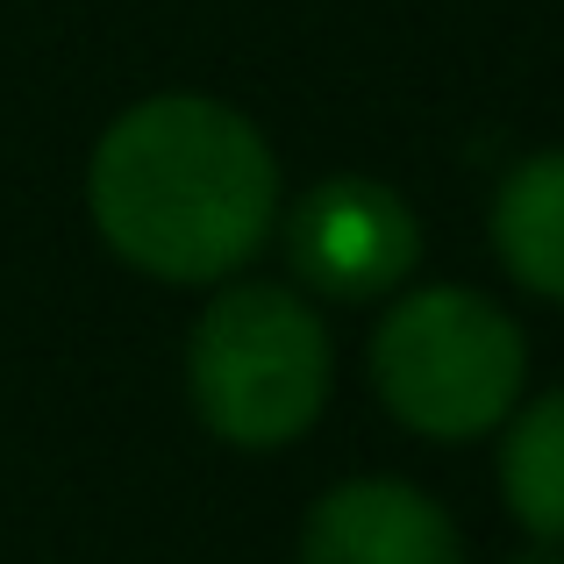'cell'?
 Instances as JSON below:
<instances>
[{
  "instance_id": "1",
  "label": "cell",
  "mask_w": 564,
  "mask_h": 564,
  "mask_svg": "<svg viewBox=\"0 0 564 564\" xmlns=\"http://www.w3.org/2000/svg\"><path fill=\"white\" fill-rule=\"evenodd\" d=\"M86 215L129 272L165 286H221L272 243L279 158L229 100L151 94L100 129Z\"/></svg>"
},
{
  "instance_id": "2",
  "label": "cell",
  "mask_w": 564,
  "mask_h": 564,
  "mask_svg": "<svg viewBox=\"0 0 564 564\" xmlns=\"http://www.w3.org/2000/svg\"><path fill=\"white\" fill-rule=\"evenodd\" d=\"M336 386V350L322 315L293 286L243 279L207 301L186 344L193 414L236 451H286L322 422Z\"/></svg>"
},
{
  "instance_id": "3",
  "label": "cell",
  "mask_w": 564,
  "mask_h": 564,
  "mask_svg": "<svg viewBox=\"0 0 564 564\" xmlns=\"http://www.w3.org/2000/svg\"><path fill=\"white\" fill-rule=\"evenodd\" d=\"M372 393L400 429L429 443H479L529 386L522 322L471 286H422L372 329Z\"/></svg>"
},
{
  "instance_id": "4",
  "label": "cell",
  "mask_w": 564,
  "mask_h": 564,
  "mask_svg": "<svg viewBox=\"0 0 564 564\" xmlns=\"http://www.w3.org/2000/svg\"><path fill=\"white\" fill-rule=\"evenodd\" d=\"M286 264L307 293L386 301L422 264V221L379 180H322L286 215Z\"/></svg>"
},
{
  "instance_id": "5",
  "label": "cell",
  "mask_w": 564,
  "mask_h": 564,
  "mask_svg": "<svg viewBox=\"0 0 564 564\" xmlns=\"http://www.w3.org/2000/svg\"><path fill=\"white\" fill-rule=\"evenodd\" d=\"M301 564H465L443 500L408 479H344L307 508Z\"/></svg>"
},
{
  "instance_id": "6",
  "label": "cell",
  "mask_w": 564,
  "mask_h": 564,
  "mask_svg": "<svg viewBox=\"0 0 564 564\" xmlns=\"http://www.w3.org/2000/svg\"><path fill=\"white\" fill-rule=\"evenodd\" d=\"M486 229H494V250H500L514 286L564 307V151L522 158L500 180Z\"/></svg>"
},
{
  "instance_id": "7",
  "label": "cell",
  "mask_w": 564,
  "mask_h": 564,
  "mask_svg": "<svg viewBox=\"0 0 564 564\" xmlns=\"http://www.w3.org/2000/svg\"><path fill=\"white\" fill-rule=\"evenodd\" d=\"M500 500L536 543H564V386L529 400L500 443Z\"/></svg>"
}]
</instances>
